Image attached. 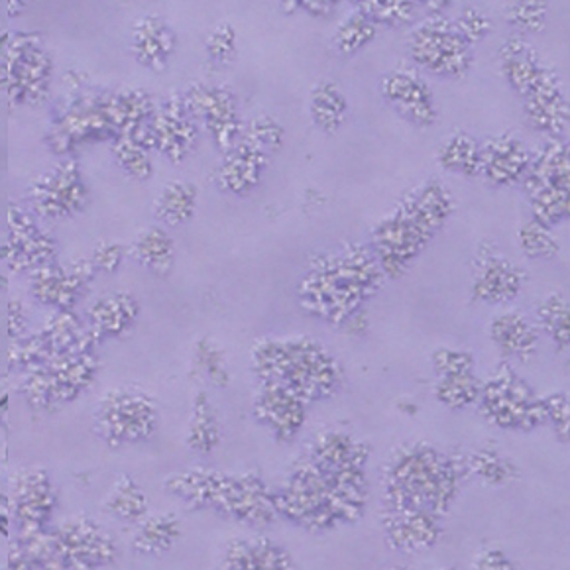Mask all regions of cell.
<instances>
[{
	"mask_svg": "<svg viewBox=\"0 0 570 570\" xmlns=\"http://www.w3.org/2000/svg\"><path fill=\"white\" fill-rule=\"evenodd\" d=\"M384 277L368 248L348 244L341 250L313 258L297 284V297L311 315L344 325L361 311L362 303L377 294Z\"/></svg>",
	"mask_w": 570,
	"mask_h": 570,
	"instance_id": "obj_1",
	"label": "cell"
},
{
	"mask_svg": "<svg viewBox=\"0 0 570 570\" xmlns=\"http://www.w3.org/2000/svg\"><path fill=\"white\" fill-rule=\"evenodd\" d=\"M466 476L462 456L441 453L429 443H405L387 462L384 502L394 510H421L445 518Z\"/></svg>",
	"mask_w": 570,
	"mask_h": 570,
	"instance_id": "obj_2",
	"label": "cell"
},
{
	"mask_svg": "<svg viewBox=\"0 0 570 570\" xmlns=\"http://www.w3.org/2000/svg\"><path fill=\"white\" fill-rule=\"evenodd\" d=\"M454 197L443 181L431 179L397 203L394 213L372 230L374 258L386 277H402L428 248L436 230L445 227Z\"/></svg>",
	"mask_w": 570,
	"mask_h": 570,
	"instance_id": "obj_3",
	"label": "cell"
},
{
	"mask_svg": "<svg viewBox=\"0 0 570 570\" xmlns=\"http://www.w3.org/2000/svg\"><path fill=\"white\" fill-rule=\"evenodd\" d=\"M252 372L258 382L292 390L307 405L333 397L344 384L341 362L311 336L262 338L252 348Z\"/></svg>",
	"mask_w": 570,
	"mask_h": 570,
	"instance_id": "obj_4",
	"label": "cell"
},
{
	"mask_svg": "<svg viewBox=\"0 0 570 570\" xmlns=\"http://www.w3.org/2000/svg\"><path fill=\"white\" fill-rule=\"evenodd\" d=\"M277 518L307 531H328L351 523L335 482L309 459L295 462L274 490Z\"/></svg>",
	"mask_w": 570,
	"mask_h": 570,
	"instance_id": "obj_5",
	"label": "cell"
},
{
	"mask_svg": "<svg viewBox=\"0 0 570 570\" xmlns=\"http://www.w3.org/2000/svg\"><path fill=\"white\" fill-rule=\"evenodd\" d=\"M191 482L194 500L213 505L233 520L264 528L279 520L274 503V490L256 472L246 474H197Z\"/></svg>",
	"mask_w": 570,
	"mask_h": 570,
	"instance_id": "obj_6",
	"label": "cell"
},
{
	"mask_svg": "<svg viewBox=\"0 0 570 570\" xmlns=\"http://www.w3.org/2000/svg\"><path fill=\"white\" fill-rule=\"evenodd\" d=\"M523 185L537 223L551 228L569 218V144L561 138H549L539 150L531 151Z\"/></svg>",
	"mask_w": 570,
	"mask_h": 570,
	"instance_id": "obj_7",
	"label": "cell"
},
{
	"mask_svg": "<svg viewBox=\"0 0 570 570\" xmlns=\"http://www.w3.org/2000/svg\"><path fill=\"white\" fill-rule=\"evenodd\" d=\"M479 407L490 425L503 431H533L546 423L543 400L508 362L482 382Z\"/></svg>",
	"mask_w": 570,
	"mask_h": 570,
	"instance_id": "obj_8",
	"label": "cell"
},
{
	"mask_svg": "<svg viewBox=\"0 0 570 570\" xmlns=\"http://www.w3.org/2000/svg\"><path fill=\"white\" fill-rule=\"evenodd\" d=\"M407 48L417 68L445 79H462L474 63V48L449 18L431 17L415 26Z\"/></svg>",
	"mask_w": 570,
	"mask_h": 570,
	"instance_id": "obj_9",
	"label": "cell"
},
{
	"mask_svg": "<svg viewBox=\"0 0 570 570\" xmlns=\"http://www.w3.org/2000/svg\"><path fill=\"white\" fill-rule=\"evenodd\" d=\"M191 117L202 118L218 150L227 154L243 136L238 99L225 85L195 83L184 97Z\"/></svg>",
	"mask_w": 570,
	"mask_h": 570,
	"instance_id": "obj_10",
	"label": "cell"
},
{
	"mask_svg": "<svg viewBox=\"0 0 570 570\" xmlns=\"http://www.w3.org/2000/svg\"><path fill=\"white\" fill-rule=\"evenodd\" d=\"M252 415L279 443H292L307 423V403L292 390L261 382L252 402Z\"/></svg>",
	"mask_w": 570,
	"mask_h": 570,
	"instance_id": "obj_11",
	"label": "cell"
},
{
	"mask_svg": "<svg viewBox=\"0 0 570 570\" xmlns=\"http://www.w3.org/2000/svg\"><path fill=\"white\" fill-rule=\"evenodd\" d=\"M523 110L531 128L549 138H562L569 130V99L562 89L561 77L553 68L546 66L523 95Z\"/></svg>",
	"mask_w": 570,
	"mask_h": 570,
	"instance_id": "obj_12",
	"label": "cell"
},
{
	"mask_svg": "<svg viewBox=\"0 0 570 570\" xmlns=\"http://www.w3.org/2000/svg\"><path fill=\"white\" fill-rule=\"evenodd\" d=\"M382 92L403 118L420 128H429L439 120L435 95L417 69L397 66L387 71L382 79Z\"/></svg>",
	"mask_w": 570,
	"mask_h": 570,
	"instance_id": "obj_13",
	"label": "cell"
},
{
	"mask_svg": "<svg viewBox=\"0 0 570 570\" xmlns=\"http://www.w3.org/2000/svg\"><path fill=\"white\" fill-rule=\"evenodd\" d=\"M443 518L421 510H394L382 513V529L390 549L397 553L420 554L441 541Z\"/></svg>",
	"mask_w": 570,
	"mask_h": 570,
	"instance_id": "obj_14",
	"label": "cell"
},
{
	"mask_svg": "<svg viewBox=\"0 0 570 570\" xmlns=\"http://www.w3.org/2000/svg\"><path fill=\"white\" fill-rule=\"evenodd\" d=\"M199 130L187 110L185 99L176 95L164 102L158 112H154L148 142L158 146L174 164H181L195 150Z\"/></svg>",
	"mask_w": 570,
	"mask_h": 570,
	"instance_id": "obj_15",
	"label": "cell"
},
{
	"mask_svg": "<svg viewBox=\"0 0 570 570\" xmlns=\"http://www.w3.org/2000/svg\"><path fill=\"white\" fill-rule=\"evenodd\" d=\"M525 272L505 256L488 252L480 256L472 274V299L476 303H508L521 294Z\"/></svg>",
	"mask_w": 570,
	"mask_h": 570,
	"instance_id": "obj_16",
	"label": "cell"
},
{
	"mask_svg": "<svg viewBox=\"0 0 570 570\" xmlns=\"http://www.w3.org/2000/svg\"><path fill=\"white\" fill-rule=\"evenodd\" d=\"M531 151L512 132L492 136L482 144V166L480 177L494 187H510L520 184L528 174Z\"/></svg>",
	"mask_w": 570,
	"mask_h": 570,
	"instance_id": "obj_17",
	"label": "cell"
},
{
	"mask_svg": "<svg viewBox=\"0 0 570 570\" xmlns=\"http://www.w3.org/2000/svg\"><path fill=\"white\" fill-rule=\"evenodd\" d=\"M269 156L252 146L248 140L240 138L238 142L225 154L215 171V184L220 191L230 195H246L254 191L264 179L268 169Z\"/></svg>",
	"mask_w": 570,
	"mask_h": 570,
	"instance_id": "obj_18",
	"label": "cell"
},
{
	"mask_svg": "<svg viewBox=\"0 0 570 570\" xmlns=\"http://www.w3.org/2000/svg\"><path fill=\"white\" fill-rule=\"evenodd\" d=\"M307 459L323 472L366 470L370 446L353 433L328 429L321 431L320 435L313 439Z\"/></svg>",
	"mask_w": 570,
	"mask_h": 570,
	"instance_id": "obj_19",
	"label": "cell"
},
{
	"mask_svg": "<svg viewBox=\"0 0 570 570\" xmlns=\"http://www.w3.org/2000/svg\"><path fill=\"white\" fill-rule=\"evenodd\" d=\"M495 348L515 361L528 362L535 356L539 335L531 321L518 309H503L495 313L488 327Z\"/></svg>",
	"mask_w": 570,
	"mask_h": 570,
	"instance_id": "obj_20",
	"label": "cell"
},
{
	"mask_svg": "<svg viewBox=\"0 0 570 570\" xmlns=\"http://www.w3.org/2000/svg\"><path fill=\"white\" fill-rule=\"evenodd\" d=\"M223 570H295V562L272 539L252 537L230 543Z\"/></svg>",
	"mask_w": 570,
	"mask_h": 570,
	"instance_id": "obj_21",
	"label": "cell"
},
{
	"mask_svg": "<svg viewBox=\"0 0 570 570\" xmlns=\"http://www.w3.org/2000/svg\"><path fill=\"white\" fill-rule=\"evenodd\" d=\"M176 50V35L158 17H144L136 22L132 32V51L140 63L154 71H161L168 66L171 53Z\"/></svg>",
	"mask_w": 570,
	"mask_h": 570,
	"instance_id": "obj_22",
	"label": "cell"
},
{
	"mask_svg": "<svg viewBox=\"0 0 570 570\" xmlns=\"http://www.w3.org/2000/svg\"><path fill=\"white\" fill-rule=\"evenodd\" d=\"M500 61L505 81L512 85L513 91L523 97L535 83L537 77L546 68V63L539 58L531 46L521 38H510L500 48Z\"/></svg>",
	"mask_w": 570,
	"mask_h": 570,
	"instance_id": "obj_23",
	"label": "cell"
},
{
	"mask_svg": "<svg viewBox=\"0 0 570 570\" xmlns=\"http://www.w3.org/2000/svg\"><path fill=\"white\" fill-rule=\"evenodd\" d=\"M462 461H464L466 474L484 482L487 487H510L513 482H518L521 476L518 464L512 459L498 453L495 449H479L474 453L462 456Z\"/></svg>",
	"mask_w": 570,
	"mask_h": 570,
	"instance_id": "obj_24",
	"label": "cell"
},
{
	"mask_svg": "<svg viewBox=\"0 0 570 570\" xmlns=\"http://www.w3.org/2000/svg\"><path fill=\"white\" fill-rule=\"evenodd\" d=\"M309 112L313 122L323 132L335 135L348 117V101L338 85L333 81H321L309 97Z\"/></svg>",
	"mask_w": 570,
	"mask_h": 570,
	"instance_id": "obj_25",
	"label": "cell"
},
{
	"mask_svg": "<svg viewBox=\"0 0 570 570\" xmlns=\"http://www.w3.org/2000/svg\"><path fill=\"white\" fill-rule=\"evenodd\" d=\"M132 256L156 276H168L176 264L174 240L161 228H148L132 244Z\"/></svg>",
	"mask_w": 570,
	"mask_h": 570,
	"instance_id": "obj_26",
	"label": "cell"
},
{
	"mask_svg": "<svg viewBox=\"0 0 570 570\" xmlns=\"http://www.w3.org/2000/svg\"><path fill=\"white\" fill-rule=\"evenodd\" d=\"M439 164L462 177H480L482 144L466 132H454L439 150Z\"/></svg>",
	"mask_w": 570,
	"mask_h": 570,
	"instance_id": "obj_27",
	"label": "cell"
},
{
	"mask_svg": "<svg viewBox=\"0 0 570 570\" xmlns=\"http://www.w3.org/2000/svg\"><path fill=\"white\" fill-rule=\"evenodd\" d=\"M537 323L546 333L559 353L569 351L570 346V309L569 299L561 292L547 294L537 305Z\"/></svg>",
	"mask_w": 570,
	"mask_h": 570,
	"instance_id": "obj_28",
	"label": "cell"
},
{
	"mask_svg": "<svg viewBox=\"0 0 570 570\" xmlns=\"http://www.w3.org/2000/svg\"><path fill=\"white\" fill-rule=\"evenodd\" d=\"M197 207V187L184 181H171L164 187L158 202H156V215L166 225L179 227L194 217Z\"/></svg>",
	"mask_w": 570,
	"mask_h": 570,
	"instance_id": "obj_29",
	"label": "cell"
},
{
	"mask_svg": "<svg viewBox=\"0 0 570 570\" xmlns=\"http://www.w3.org/2000/svg\"><path fill=\"white\" fill-rule=\"evenodd\" d=\"M377 30L380 28L370 18L364 17L361 10L354 9L348 17L343 18L341 24L336 26L333 48L344 58H348L374 42Z\"/></svg>",
	"mask_w": 570,
	"mask_h": 570,
	"instance_id": "obj_30",
	"label": "cell"
},
{
	"mask_svg": "<svg viewBox=\"0 0 570 570\" xmlns=\"http://www.w3.org/2000/svg\"><path fill=\"white\" fill-rule=\"evenodd\" d=\"M482 380L474 374H461V376L436 377L433 394L436 402L454 411L469 410L479 403Z\"/></svg>",
	"mask_w": 570,
	"mask_h": 570,
	"instance_id": "obj_31",
	"label": "cell"
},
{
	"mask_svg": "<svg viewBox=\"0 0 570 570\" xmlns=\"http://www.w3.org/2000/svg\"><path fill=\"white\" fill-rule=\"evenodd\" d=\"M189 443L202 453H210L220 443V423L205 394L197 395L195 400L194 417L189 425Z\"/></svg>",
	"mask_w": 570,
	"mask_h": 570,
	"instance_id": "obj_32",
	"label": "cell"
},
{
	"mask_svg": "<svg viewBox=\"0 0 570 570\" xmlns=\"http://www.w3.org/2000/svg\"><path fill=\"white\" fill-rule=\"evenodd\" d=\"M76 177V174H71L69 169H63L56 176H51L46 187L38 191V197L42 199L40 207L48 213H66L71 207L79 205L81 187L77 184Z\"/></svg>",
	"mask_w": 570,
	"mask_h": 570,
	"instance_id": "obj_33",
	"label": "cell"
},
{
	"mask_svg": "<svg viewBox=\"0 0 570 570\" xmlns=\"http://www.w3.org/2000/svg\"><path fill=\"white\" fill-rule=\"evenodd\" d=\"M518 244L525 256L535 261H551L561 252V243L553 235V230L537 223L535 218L521 225L518 230Z\"/></svg>",
	"mask_w": 570,
	"mask_h": 570,
	"instance_id": "obj_34",
	"label": "cell"
},
{
	"mask_svg": "<svg viewBox=\"0 0 570 570\" xmlns=\"http://www.w3.org/2000/svg\"><path fill=\"white\" fill-rule=\"evenodd\" d=\"M356 10H361L364 17L370 18L374 24L397 26L410 24L417 12V2L410 0H364L358 2Z\"/></svg>",
	"mask_w": 570,
	"mask_h": 570,
	"instance_id": "obj_35",
	"label": "cell"
},
{
	"mask_svg": "<svg viewBox=\"0 0 570 570\" xmlns=\"http://www.w3.org/2000/svg\"><path fill=\"white\" fill-rule=\"evenodd\" d=\"M195 370L217 387H227L233 380L227 356L210 338H202L195 346Z\"/></svg>",
	"mask_w": 570,
	"mask_h": 570,
	"instance_id": "obj_36",
	"label": "cell"
},
{
	"mask_svg": "<svg viewBox=\"0 0 570 570\" xmlns=\"http://www.w3.org/2000/svg\"><path fill=\"white\" fill-rule=\"evenodd\" d=\"M244 140H248L252 146H256L264 154H274L279 150L285 142V128L277 122L276 118L269 115L252 118L248 125L243 128Z\"/></svg>",
	"mask_w": 570,
	"mask_h": 570,
	"instance_id": "obj_37",
	"label": "cell"
},
{
	"mask_svg": "<svg viewBox=\"0 0 570 570\" xmlns=\"http://www.w3.org/2000/svg\"><path fill=\"white\" fill-rule=\"evenodd\" d=\"M547 14H549V7L541 0H520V2H510L505 7L508 22L523 35L541 32L547 24Z\"/></svg>",
	"mask_w": 570,
	"mask_h": 570,
	"instance_id": "obj_38",
	"label": "cell"
},
{
	"mask_svg": "<svg viewBox=\"0 0 570 570\" xmlns=\"http://www.w3.org/2000/svg\"><path fill=\"white\" fill-rule=\"evenodd\" d=\"M431 364L435 370L436 377L461 376V374H474L476 361L474 356L464 348H451L441 346L431 356Z\"/></svg>",
	"mask_w": 570,
	"mask_h": 570,
	"instance_id": "obj_39",
	"label": "cell"
},
{
	"mask_svg": "<svg viewBox=\"0 0 570 570\" xmlns=\"http://www.w3.org/2000/svg\"><path fill=\"white\" fill-rule=\"evenodd\" d=\"M207 51L217 66H230L235 61L238 53V35L233 24L223 22L210 32L207 38Z\"/></svg>",
	"mask_w": 570,
	"mask_h": 570,
	"instance_id": "obj_40",
	"label": "cell"
},
{
	"mask_svg": "<svg viewBox=\"0 0 570 570\" xmlns=\"http://www.w3.org/2000/svg\"><path fill=\"white\" fill-rule=\"evenodd\" d=\"M543 413L546 423L553 428V433L562 445H569L570 407L569 395L557 392V394L543 395Z\"/></svg>",
	"mask_w": 570,
	"mask_h": 570,
	"instance_id": "obj_41",
	"label": "cell"
},
{
	"mask_svg": "<svg viewBox=\"0 0 570 570\" xmlns=\"http://www.w3.org/2000/svg\"><path fill=\"white\" fill-rule=\"evenodd\" d=\"M138 315V305L130 295H118L109 302H101L97 307V317L109 323L110 328L120 331L128 327Z\"/></svg>",
	"mask_w": 570,
	"mask_h": 570,
	"instance_id": "obj_42",
	"label": "cell"
},
{
	"mask_svg": "<svg viewBox=\"0 0 570 570\" xmlns=\"http://www.w3.org/2000/svg\"><path fill=\"white\" fill-rule=\"evenodd\" d=\"M453 22L462 38L472 48L492 32V18L488 17L484 10L476 9V7H466Z\"/></svg>",
	"mask_w": 570,
	"mask_h": 570,
	"instance_id": "obj_43",
	"label": "cell"
},
{
	"mask_svg": "<svg viewBox=\"0 0 570 570\" xmlns=\"http://www.w3.org/2000/svg\"><path fill=\"white\" fill-rule=\"evenodd\" d=\"M117 158L125 166L128 174L138 177V179H148L151 176L150 158L146 156L140 142L132 138H122L117 144Z\"/></svg>",
	"mask_w": 570,
	"mask_h": 570,
	"instance_id": "obj_44",
	"label": "cell"
},
{
	"mask_svg": "<svg viewBox=\"0 0 570 570\" xmlns=\"http://www.w3.org/2000/svg\"><path fill=\"white\" fill-rule=\"evenodd\" d=\"M470 570H518L515 562L498 547H484L470 562Z\"/></svg>",
	"mask_w": 570,
	"mask_h": 570,
	"instance_id": "obj_45",
	"label": "cell"
},
{
	"mask_svg": "<svg viewBox=\"0 0 570 570\" xmlns=\"http://www.w3.org/2000/svg\"><path fill=\"white\" fill-rule=\"evenodd\" d=\"M174 537H176V521H154L144 533V546L150 547V549H160V547L169 546Z\"/></svg>",
	"mask_w": 570,
	"mask_h": 570,
	"instance_id": "obj_46",
	"label": "cell"
},
{
	"mask_svg": "<svg viewBox=\"0 0 570 570\" xmlns=\"http://www.w3.org/2000/svg\"><path fill=\"white\" fill-rule=\"evenodd\" d=\"M335 0H297V7L315 18H327L335 12Z\"/></svg>",
	"mask_w": 570,
	"mask_h": 570,
	"instance_id": "obj_47",
	"label": "cell"
},
{
	"mask_svg": "<svg viewBox=\"0 0 570 570\" xmlns=\"http://www.w3.org/2000/svg\"><path fill=\"white\" fill-rule=\"evenodd\" d=\"M97 258L101 261L105 268L115 269L117 268L120 258H122V248L117 246V244H107V246H101V248H99V252H97Z\"/></svg>",
	"mask_w": 570,
	"mask_h": 570,
	"instance_id": "obj_48",
	"label": "cell"
},
{
	"mask_svg": "<svg viewBox=\"0 0 570 570\" xmlns=\"http://www.w3.org/2000/svg\"><path fill=\"white\" fill-rule=\"evenodd\" d=\"M351 335H364L366 333V328H368V320H366V313L364 311H358V313H354L351 320L346 321L343 325Z\"/></svg>",
	"mask_w": 570,
	"mask_h": 570,
	"instance_id": "obj_49",
	"label": "cell"
},
{
	"mask_svg": "<svg viewBox=\"0 0 570 570\" xmlns=\"http://www.w3.org/2000/svg\"><path fill=\"white\" fill-rule=\"evenodd\" d=\"M451 4H453V2H449V0H425V2H421V7L428 12L429 18L441 17L443 10L449 9Z\"/></svg>",
	"mask_w": 570,
	"mask_h": 570,
	"instance_id": "obj_50",
	"label": "cell"
},
{
	"mask_svg": "<svg viewBox=\"0 0 570 570\" xmlns=\"http://www.w3.org/2000/svg\"><path fill=\"white\" fill-rule=\"evenodd\" d=\"M390 570H413V569H410V567H394V569H390Z\"/></svg>",
	"mask_w": 570,
	"mask_h": 570,
	"instance_id": "obj_51",
	"label": "cell"
},
{
	"mask_svg": "<svg viewBox=\"0 0 570 570\" xmlns=\"http://www.w3.org/2000/svg\"><path fill=\"white\" fill-rule=\"evenodd\" d=\"M446 570V569H445Z\"/></svg>",
	"mask_w": 570,
	"mask_h": 570,
	"instance_id": "obj_52",
	"label": "cell"
}]
</instances>
